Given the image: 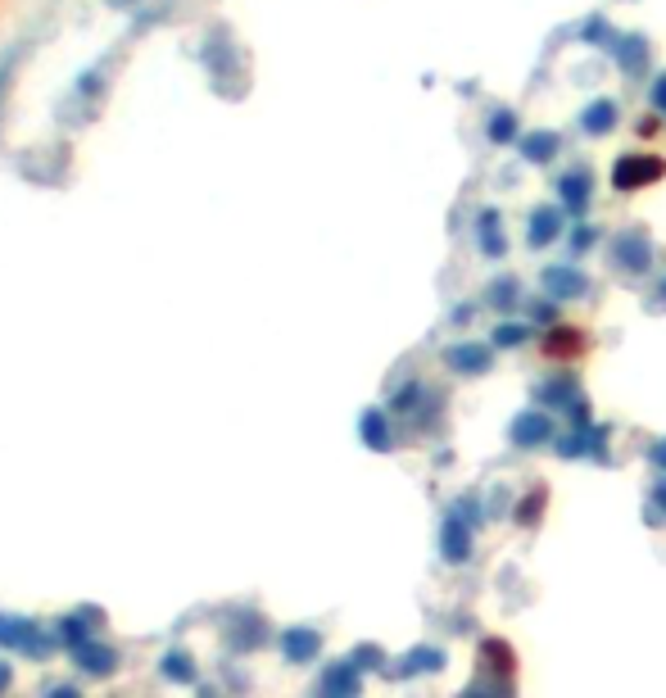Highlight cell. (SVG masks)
<instances>
[{"label":"cell","instance_id":"6da1fadb","mask_svg":"<svg viewBox=\"0 0 666 698\" xmlns=\"http://www.w3.org/2000/svg\"><path fill=\"white\" fill-rule=\"evenodd\" d=\"M540 354L553 359V363H576L589 354V336L580 327H553L544 340H540Z\"/></svg>","mask_w":666,"mask_h":698},{"label":"cell","instance_id":"7a4b0ae2","mask_svg":"<svg viewBox=\"0 0 666 698\" xmlns=\"http://www.w3.org/2000/svg\"><path fill=\"white\" fill-rule=\"evenodd\" d=\"M666 173V164L662 159H639V155H630V159H621L617 164V173H612V182H617V191H644L648 182H657Z\"/></svg>","mask_w":666,"mask_h":698}]
</instances>
